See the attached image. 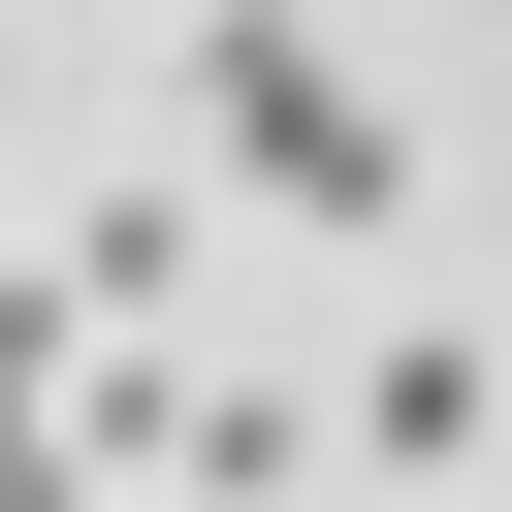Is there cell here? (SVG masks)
Listing matches in <instances>:
<instances>
[{
    "mask_svg": "<svg viewBox=\"0 0 512 512\" xmlns=\"http://www.w3.org/2000/svg\"><path fill=\"white\" fill-rule=\"evenodd\" d=\"M160 64H192V160H224L256 224H320V256H384V224H416V128L320 64V0H192Z\"/></svg>",
    "mask_w": 512,
    "mask_h": 512,
    "instance_id": "1",
    "label": "cell"
},
{
    "mask_svg": "<svg viewBox=\"0 0 512 512\" xmlns=\"http://www.w3.org/2000/svg\"><path fill=\"white\" fill-rule=\"evenodd\" d=\"M320 448H352V480H480V320H352Z\"/></svg>",
    "mask_w": 512,
    "mask_h": 512,
    "instance_id": "2",
    "label": "cell"
},
{
    "mask_svg": "<svg viewBox=\"0 0 512 512\" xmlns=\"http://www.w3.org/2000/svg\"><path fill=\"white\" fill-rule=\"evenodd\" d=\"M32 288H64V352H160V320L224 288V224H192V192H96V224L32 256Z\"/></svg>",
    "mask_w": 512,
    "mask_h": 512,
    "instance_id": "3",
    "label": "cell"
},
{
    "mask_svg": "<svg viewBox=\"0 0 512 512\" xmlns=\"http://www.w3.org/2000/svg\"><path fill=\"white\" fill-rule=\"evenodd\" d=\"M0 32H32V0H0Z\"/></svg>",
    "mask_w": 512,
    "mask_h": 512,
    "instance_id": "4",
    "label": "cell"
}]
</instances>
